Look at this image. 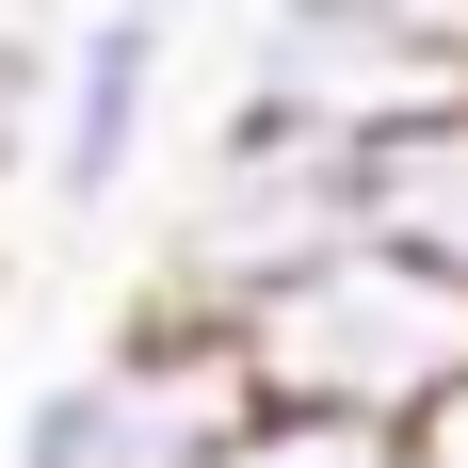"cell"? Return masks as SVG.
I'll list each match as a JSON object with an SVG mask.
<instances>
[{
	"label": "cell",
	"mask_w": 468,
	"mask_h": 468,
	"mask_svg": "<svg viewBox=\"0 0 468 468\" xmlns=\"http://www.w3.org/2000/svg\"><path fill=\"white\" fill-rule=\"evenodd\" d=\"M227 339H242V388H259V404L356 420V436H420L436 404L468 388V291L420 275V259H388V242L307 259V275L259 291Z\"/></svg>",
	"instance_id": "6da1fadb"
},
{
	"label": "cell",
	"mask_w": 468,
	"mask_h": 468,
	"mask_svg": "<svg viewBox=\"0 0 468 468\" xmlns=\"http://www.w3.org/2000/svg\"><path fill=\"white\" fill-rule=\"evenodd\" d=\"M242 420H259L242 339L194 324V307H130L81 372H48L33 404H16L0 468H210Z\"/></svg>",
	"instance_id": "7a4b0ae2"
},
{
	"label": "cell",
	"mask_w": 468,
	"mask_h": 468,
	"mask_svg": "<svg viewBox=\"0 0 468 468\" xmlns=\"http://www.w3.org/2000/svg\"><path fill=\"white\" fill-rule=\"evenodd\" d=\"M242 113H291L324 145H388L420 113H468V65L436 33V0H259Z\"/></svg>",
	"instance_id": "3957f363"
},
{
	"label": "cell",
	"mask_w": 468,
	"mask_h": 468,
	"mask_svg": "<svg viewBox=\"0 0 468 468\" xmlns=\"http://www.w3.org/2000/svg\"><path fill=\"white\" fill-rule=\"evenodd\" d=\"M162 48L178 33H145V16H65V48H48V145H33V178L65 227H97L113 194L145 178V130H162Z\"/></svg>",
	"instance_id": "277c9868"
},
{
	"label": "cell",
	"mask_w": 468,
	"mask_h": 468,
	"mask_svg": "<svg viewBox=\"0 0 468 468\" xmlns=\"http://www.w3.org/2000/svg\"><path fill=\"white\" fill-rule=\"evenodd\" d=\"M356 242H388V259L468 291V113H420V130L356 145Z\"/></svg>",
	"instance_id": "5b68a950"
},
{
	"label": "cell",
	"mask_w": 468,
	"mask_h": 468,
	"mask_svg": "<svg viewBox=\"0 0 468 468\" xmlns=\"http://www.w3.org/2000/svg\"><path fill=\"white\" fill-rule=\"evenodd\" d=\"M210 468H404V436H356V420H291V404H259Z\"/></svg>",
	"instance_id": "8992f818"
},
{
	"label": "cell",
	"mask_w": 468,
	"mask_h": 468,
	"mask_svg": "<svg viewBox=\"0 0 468 468\" xmlns=\"http://www.w3.org/2000/svg\"><path fill=\"white\" fill-rule=\"evenodd\" d=\"M404 468H468V388H452V404H436L420 436H404Z\"/></svg>",
	"instance_id": "52a82bcc"
}]
</instances>
